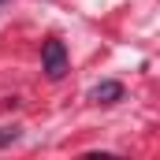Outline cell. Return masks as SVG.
<instances>
[{
	"instance_id": "cell-2",
	"label": "cell",
	"mask_w": 160,
	"mask_h": 160,
	"mask_svg": "<svg viewBox=\"0 0 160 160\" xmlns=\"http://www.w3.org/2000/svg\"><path fill=\"white\" fill-rule=\"evenodd\" d=\"M89 101L93 104H116V101H123V82H101V86H93Z\"/></svg>"
},
{
	"instance_id": "cell-3",
	"label": "cell",
	"mask_w": 160,
	"mask_h": 160,
	"mask_svg": "<svg viewBox=\"0 0 160 160\" xmlns=\"http://www.w3.org/2000/svg\"><path fill=\"white\" fill-rule=\"evenodd\" d=\"M19 142V127H0V145H11Z\"/></svg>"
},
{
	"instance_id": "cell-1",
	"label": "cell",
	"mask_w": 160,
	"mask_h": 160,
	"mask_svg": "<svg viewBox=\"0 0 160 160\" xmlns=\"http://www.w3.org/2000/svg\"><path fill=\"white\" fill-rule=\"evenodd\" d=\"M41 67H45V75H48L52 82L67 75V48H63L60 38H48V41H45V48H41Z\"/></svg>"
}]
</instances>
